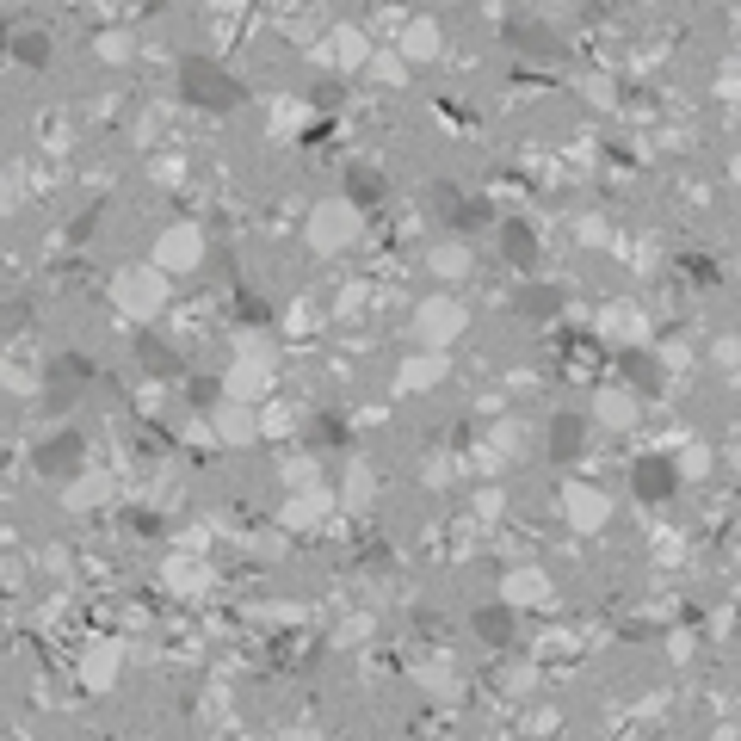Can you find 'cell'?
<instances>
[{"mask_svg":"<svg viewBox=\"0 0 741 741\" xmlns=\"http://www.w3.org/2000/svg\"><path fill=\"white\" fill-rule=\"evenodd\" d=\"M68 457H75V439H56V445H44V470H50V464H68Z\"/></svg>","mask_w":741,"mask_h":741,"instance_id":"cell-1","label":"cell"},{"mask_svg":"<svg viewBox=\"0 0 741 741\" xmlns=\"http://www.w3.org/2000/svg\"><path fill=\"white\" fill-rule=\"evenodd\" d=\"M19 56L25 62H44V38H19Z\"/></svg>","mask_w":741,"mask_h":741,"instance_id":"cell-2","label":"cell"}]
</instances>
